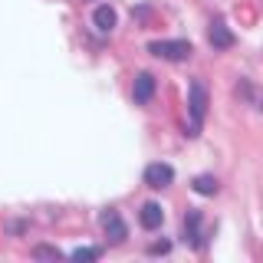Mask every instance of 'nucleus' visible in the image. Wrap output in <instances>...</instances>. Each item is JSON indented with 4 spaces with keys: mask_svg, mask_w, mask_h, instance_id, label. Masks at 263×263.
<instances>
[{
    "mask_svg": "<svg viewBox=\"0 0 263 263\" xmlns=\"http://www.w3.org/2000/svg\"><path fill=\"white\" fill-rule=\"evenodd\" d=\"M208 105H211V96H208V89H204V82H201V79H191V89H187V115H191V135L204 125Z\"/></svg>",
    "mask_w": 263,
    "mask_h": 263,
    "instance_id": "nucleus-1",
    "label": "nucleus"
},
{
    "mask_svg": "<svg viewBox=\"0 0 263 263\" xmlns=\"http://www.w3.org/2000/svg\"><path fill=\"white\" fill-rule=\"evenodd\" d=\"M148 53L158 56V60L178 63V60H187V56H191V43H187V40H152V43H148Z\"/></svg>",
    "mask_w": 263,
    "mask_h": 263,
    "instance_id": "nucleus-2",
    "label": "nucleus"
},
{
    "mask_svg": "<svg viewBox=\"0 0 263 263\" xmlns=\"http://www.w3.org/2000/svg\"><path fill=\"white\" fill-rule=\"evenodd\" d=\"M102 230H105V237H109L112 243H122L128 237V227H125V220L119 217V211H102Z\"/></svg>",
    "mask_w": 263,
    "mask_h": 263,
    "instance_id": "nucleus-3",
    "label": "nucleus"
},
{
    "mask_svg": "<svg viewBox=\"0 0 263 263\" xmlns=\"http://www.w3.org/2000/svg\"><path fill=\"white\" fill-rule=\"evenodd\" d=\"M171 181H175V168H171V164L155 161V164H148V168H145V184L148 187H168Z\"/></svg>",
    "mask_w": 263,
    "mask_h": 263,
    "instance_id": "nucleus-4",
    "label": "nucleus"
},
{
    "mask_svg": "<svg viewBox=\"0 0 263 263\" xmlns=\"http://www.w3.org/2000/svg\"><path fill=\"white\" fill-rule=\"evenodd\" d=\"M155 89H158V82H155L152 72H138L135 86H132V99H135L138 105H148L155 99Z\"/></svg>",
    "mask_w": 263,
    "mask_h": 263,
    "instance_id": "nucleus-5",
    "label": "nucleus"
},
{
    "mask_svg": "<svg viewBox=\"0 0 263 263\" xmlns=\"http://www.w3.org/2000/svg\"><path fill=\"white\" fill-rule=\"evenodd\" d=\"M138 224H142L145 230H158L164 224V208H161V204H155V201L142 204V211H138Z\"/></svg>",
    "mask_w": 263,
    "mask_h": 263,
    "instance_id": "nucleus-6",
    "label": "nucleus"
},
{
    "mask_svg": "<svg viewBox=\"0 0 263 263\" xmlns=\"http://www.w3.org/2000/svg\"><path fill=\"white\" fill-rule=\"evenodd\" d=\"M208 40H211L214 49H230V46H234V33H230L220 20H214L208 27Z\"/></svg>",
    "mask_w": 263,
    "mask_h": 263,
    "instance_id": "nucleus-7",
    "label": "nucleus"
},
{
    "mask_svg": "<svg viewBox=\"0 0 263 263\" xmlns=\"http://www.w3.org/2000/svg\"><path fill=\"white\" fill-rule=\"evenodd\" d=\"M92 23H96V27L99 30H102V33H112L115 30V10H112V7H96V13H92Z\"/></svg>",
    "mask_w": 263,
    "mask_h": 263,
    "instance_id": "nucleus-8",
    "label": "nucleus"
},
{
    "mask_svg": "<svg viewBox=\"0 0 263 263\" xmlns=\"http://www.w3.org/2000/svg\"><path fill=\"white\" fill-rule=\"evenodd\" d=\"M187 237H191V247H204V234H201V211L187 214Z\"/></svg>",
    "mask_w": 263,
    "mask_h": 263,
    "instance_id": "nucleus-9",
    "label": "nucleus"
},
{
    "mask_svg": "<svg viewBox=\"0 0 263 263\" xmlns=\"http://www.w3.org/2000/svg\"><path fill=\"white\" fill-rule=\"evenodd\" d=\"M194 191L197 194H217V178L214 175H197L194 178Z\"/></svg>",
    "mask_w": 263,
    "mask_h": 263,
    "instance_id": "nucleus-10",
    "label": "nucleus"
},
{
    "mask_svg": "<svg viewBox=\"0 0 263 263\" xmlns=\"http://www.w3.org/2000/svg\"><path fill=\"white\" fill-rule=\"evenodd\" d=\"M33 257L36 260H60L63 253L56 250V247H49V243H40V247H33Z\"/></svg>",
    "mask_w": 263,
    "mask_h": 263,
    "instance_id": "nucleus-11",
    "label": "nucleus"
},
{
    "mask_svg": "<svg viewBox=\"0 0 263 263\" xmlns=\"http://www.w3.org/2000/svg\"><path fill=\"white\" fill-rule=\"evenodd\" d=\"M99 257H102L99 247H79V250L72 253V260H99Z\"/></svg>",
    "mask_w": 263,
    "mask_h": 263,
    "instance_id": "nucleus-12",
    "label": "nucleus"
},
{
    "mask_svg": "<svg viewBox=\"0 0 263 263\" xmlns=\"http://www.w3.org/2000/svg\"><path fill=\"white\" fill-rule=\"evenodd\" d=\"M171 250V243L168 240H161V243H152V247H148V253H152V257H158V253H168Z\"/></svg>",
    "mask_w": 263,
    "mask_h": 263,
    "instance_id": "nucleus-13",
    "label": "nucleus"
},
{
    "mask_svg": "<svg viewBox=\"0 0 263 263\" xmlns=\"http://www.w3.org/2000/svg\"><path fill=\"white\" fill-rule=\"evenodd\" d=\"M260 109H263V102H260Z\"/></svg>",
    "mask_w": 263,
    "mask_h": 263,
    "instance_id": "nucleus-14",
    "label": "nucleus"
}]
</instances>
